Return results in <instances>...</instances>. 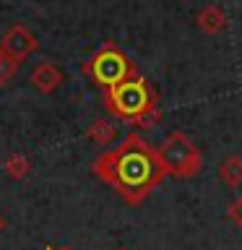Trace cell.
Listing matches in <instances>:
<instances>
[{
    "mask_svg": "<svg viewBox=\"0 0 242 250\" xmlns=\"http://www.w3.org/2000/svg\"><path fill=\"white\" fill-rule=\"evenodd\" d=\"M3 227H5V222H3V216H0V232H3Z\"/></svg>",
    "mask_w": 242,
    "mask_h": 250,
    "instance_id": "5bb4252c",
    "label": "cell"
},
{
    "mask_svg": "<svg viewBox=\"0 0 242 250\" xmlns=\"http://www.w3.org/2000/svg\"><path fill=\"white\" fill-rule=\"evenodd\" d=\"M226 216H229L232 224L242 227V198H234V201L229 203V208H226Z\"/></svg>",
    "mask_w": 242,
    "mask_h": 250,
    "instance_id": "4fadbf2b",
    "label": "cell"
},
{
    "mask_svg": "<svg viewBox=\"0 0 242 250\" xmlns=\"http://www.w3.org/2000/svg\"><path fill=\"white\" fill-rule=\"evenodd\" d=\"M115 136H117V128H115L112 120H107V117H97V120H91V125L86 128V138L97 146L112 144Z\"/></svg>",
    "mask_w": 242,
    "mask_h": 250,
    "instance_id": "9c48e42d",
    "label": "cell"
},
{
    "mask_svg": "<svg viewBox=\"0 0 242 250\" xmlns=\"http://www.w3.org/2000/svg\"><path fill=\"white\" fill-rule=\"evenodd\" d=\"M62 81H65L62 70H60L58 65H55V62H50V60L39 62V65L29 73V83H31V89H37L39 94H52V91H58Z\"/></svg>",
    "mask_w": 242,
    "mask_h": 250,
    "instance_id": "8992f818",
    "label": "cell"
},
{
    "mask_svg": "<svg viewBox=\"0 0 242 250\" xmlns=\"http://www.w3.org/2000/svg\"><path fill=\"white\" fill-rule=\"evenodd\" d=\"M159 120H161V109H159V104H154L148 112H143L138 120H133L130 125H136V128H141V130H151L154 125H159Z\"/></svg>",
    "mask_w": 242,
    "mask_h": 250,
    "instance_id": "7c38bea8",
    "label": "cell"
},
{
    "mask_svg": "<svg viewBox=\"0 0 242 250\" xmlns=\"http://www.w3.org/2000/svg\"><path fill=\"white\" fill-rule=\"evenodd\" d=\"M19 73V62L0 47V86H8Z\"/></svg>",
    "mask_w": 242,
    "mask_h": 250,
    "instance_id": "8fae6325",
    "label": "cell"
},
{
    "mask_svg": "<svg viewBox=\"0 0 242 250\" xmlns=\"http://www.w3.org/2000/svg\"><path fill=\"white\" fill-rule=\"evenodd\" d=\"M91 172L128 203H141L164 177L156 148L138 133H128L120 146L104 151L94 162Z\"/></svg>",
    "mask_w": 242,
    "mask_h": 250,
    "instance_id": "6da1fadb",
    "label": "cell"
},
{
    "mask_svg": "<svg viewBox=\"0 0 242 250\" xmlns=\"http://www.w3.org/2000/svg\"><path fill=\"white\" fill-rule=\"evenodd\" d=\"M156 154H159V164L164 175H172V177H182V180L195 177L203 167V156L198 151V146L182 130L167 133L159 148H156Z\"/></svg>",
    "mask_w": 242,
    "mask_h": 250,
    "instance_id": "3957f363",
    "label": "cell"
},
{
    "mask_svg": "<svg viewBox=\"0 0 242 250\" xmlns=\"http://www.w3.org/2000/svg\"><path fill=\"white\" fill-rule=\"evenodd\" d=\"M117 250H128V248H117Z\"/></svg>",
    "mask_w": 242,
    "mask_h": 250,
    "instance_id": "2e32d148",
    "label": "cell"
},
{
    "mask_svg": "<svg viewBox=\"0 0 242 250\" xmlns=\"http://www.w3.org/2000/svg\"><path fill=\"white\" fill-rule=\"evenodd\" d=\"M219 180L226 188H240L242 185V156L229 154L226 159L219 162Z\"/></svg>",
    "mask_w": 242,
    "mask_h": 250,
    "instance_id": "ba28073f",
    "label": "cell"
},
{
    "mask_svg": "<svg viewBox=\"0 0 242 250\" xmlns=\"http://www.w3.org/2000/svg\"><path fill=\"white\" fill-rule=\"evenodd\" d=\"M47 250H68V248H47Z\"/></svg>",
    "mask_w": 242,
    "mask_h": 250,
    "instance_id": "9a60e30c",
    "label": "cell"
},
{
    "mask_svg": "<svg viewBox=\"0 0 242 250\" xmlns=\"http://www.w3.org/2000/svg\"><path fill=\"white\" fill-rule=\"evenodd\" d=\"M0 47H3V50L11 55L16 62H21V60H26L29 55L37 50L39 42H37V37L23 26V23H13V26L5 29L3 39H0Z\"/></svg>",
    "mask_w": 242,
    "mask_h": 250,
    "instance_id": "5b68a950",
    "label": "cell"
},
{
    "mask_svg": "<svg viewBox=\"0 0 242 250\" xmlns=\"http://www.w3.org/2000/svg\"><path fill=\"white\" fill-rule=\"evenodd\" d=\"M104 104L109 109V115L133 123L143 112H148L154 104H159V99H156V91L143 81V78L133 76L128 81L117 83L115 89L104 91Z\"/></svg>",
    "mask_w": 242,
    "mask_h": 250,
    "instance_id": "7a4b0ae2",
    "label": "cell"
},
{
    "mask_svg": "<svg viewBox=\"0 0 242 250\" xmlns=\"http://www.w3.org/2000/svg\"><path fill=\"white\" fill-rule=\"evenodd\" d=\"M86 73H89L99 86H104V91H107V89H115L117 83L133 78L136 70H133V62L125 58L117 47L107 44L104 50H99L89 62H86Z\"/></svg>",
    "mask_w": 242,
    "mask_h": 250,
    "instance_id": "277c9868",
    "label": "cell"
},
{
    "mask_svg": "<svg viewBox=\"0 0 242 250\" xmlns=\"http://www.w3.org/2000/svg\"><path fill=\"white\" fill-rule=\"evenodd\" d=\"M29 169H31V164L23 154H11L5 159V175L11 180H23L29 175Z\"/></svg>",
    "mask_w": 242,
    "mask_h": 250,
    "instance_id": "30bf717a",
    "label": "cell"
},
{
    "mask_svg": "<svg viewBox=\"0 0 242 250\" xmlns=\"http://www.w3.org/2000/svg\"><path fill=\"white\" fill-rule=\"evenodd\" d=\"M195 23L203 34H219V31L226 29V13L219 5H206L195 16Z\"/></svg>",
    "mask_w": 242,
    "mask_h": 250,
    "instance_id": "52a82bcc",
    "label": "cell"
}]
</instances>
